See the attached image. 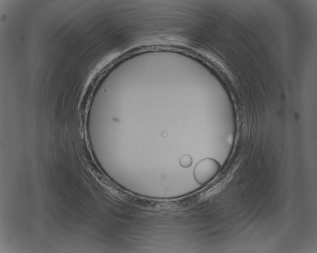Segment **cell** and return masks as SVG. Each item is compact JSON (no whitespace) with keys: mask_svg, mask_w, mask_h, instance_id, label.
Segmentation results:
<instances>
[{"mask_svg":"<svg viewBox=\"0 0 317 253\" xmlns=\"http://www.w3.org/2000/svg\"><path fill=\"white\" fill-rule=\"evenodd\" d=\"M221 166L211 158H205L196 165L194 169V176L197 181L201 185L211 182L219 173Z\"/></svg>","mask_w":317,"mask_h":253,"instance_id":"cell-1","label":"cell"},{"mask_svg":"<svg viewBox=\"0 0 317 253\" xmlns=\"http://www.w3.org/2000/svg\"><path fill=\"white\" fill-rule=\"evenodd\" d=\"M179 163L182 168H190L193 163V158L189 155H183L180 158Z\"/></svg>","mask_w":317,"mask_h":253,"instance_id":"cell-2","label":"cell"}]
</instances>
